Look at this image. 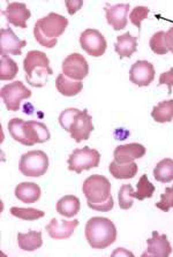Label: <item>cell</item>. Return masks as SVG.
Instances as JSON below:
<instances>
[{"label":"cell","instance_id":"f35d334b","mask_svg":"<svg viewBox=\"0 0 173 257\" xmlns=\"http://www.w3.org/2000/svg\"><path fill=\"white\" fill-rule=\"evenodd\" d=\"M111 256H131L133 257L134 255H133V252L128 251L127 249H124V248H117L115 251L112 252Z\"/></svg>","mask_w":173,"mask_h":257},{"label":"cell","instance_id":"7c38bea8","mask_svg":"<svg viewBox=\"0 0 173 257\" xmlns=\"http://www.w3.org/2000/svg\"><path fill=\"white\" fill-rule=\"evenodd\" d=\"M27 45L26 41L20 40L11 28H3L0 30V53L2 57H9V54L13 56H21L22 49Z\"/></svg>","mask_w":173,"mask_h":257},{"label":"cell","instance_id":"277c9868","mask_svg":"<svg viewBox=\"0 0 173 257\" xmlns=\"http://www.w3.org/2000/svg\"><path fill=\"white\" fill-rule=\"evenodd\" d=\"M23 69L26 72V80L31 87L42 88L46 84L48 76L52 75L53 71L50 67V60L44 52L29 51L23 60Z\"/></svg>","mask_w":173,"mask_h":257},{"label":"cell","instance_id":"f546056e","mask_svg":"<svg viewBox=\"0 0 173 257\" xmlns=\"http://www.w3.org/2000/svg\"><path fill=\"white\" fill-rule=\"evenodd\" d=\"M149 46H150L151 51L159 54V56H164L168 52L166 48V44H165V33L164 31H157L154 34L149 41Z\"/></svg>","mask_w":173,"mask_h":257},{"label":"cell","instance_id":"ffe728a7","mask_svg":"<svg viewBox=\"0 0 173 257\" xmlns=\"http://www.w3.org/2000/svg\"><path fill=\"white\" fill-rule=\"evenodd\" d=\"M115 51L120 57V59L131 58L137 51V37L132 36L128 31L118 36L115 44Z\"/></svg>","mask_w":173,"mask_h":257},{"label":"cell","instance_id":"484cf974","mask_svg":"<svg viewBox=\"0 0 173 257\" xmlns=\"http://www.w3.org/2000/svg\"><path fill=\"white\" fill-rule=\"evenodd\" d=\"M154 178L162 184H168L173 181V159L164 158L157 163L154 169Z\"/></svg>","mask_w":173,"mask_h":257},{"label":"cell","instance_id":"d4e9b609","mask_svg":"<svg viewBox=\"0 0 173 257\" xmlns=\"http://www.w3.org/2000/svg\"><path fill=\"white\" fill-rule=\"evenodd\" d=\"M151 116L158 123L171 122L173 120V99H167L157 104L152 108Z\"/></svg>","mask_w":173,"mask_h":257},{"label":"cell","instance_id":"3957f363","mask_svg":"<svg viewBox=\"0 0 173 257\" xmlns=\"http://www.w3.org/2000/svg\"><path fill=\"white\" fill-rule=\"evenodd\" d=\"M85 239L93 249H105L117 240V228L113 221L105 217H93L86 221Z\"/></svg>","mask_w":173,"mask_h":257},{"label":"cell","instance_id":"d590c367","mask_svg":"<svg viewBox=\"0 0 173 257\" xmlns=\"http://www.w3.org/2000/svg\"><path fill=\"white\" fill-rule=\"evenodd\" d=\"M113 205H115V202H113L112 196H110V198L106 202H103V203H98V204H94V203H88V206L90 209L95 210V211H100V212H109L113 209Z\"/></svg>","mask_w":173,"mask_h":257},{"label":"cell","instance_id":"e575fe53","mask_svg":"<svg viewBox=\"0 0 173 257\" xmlns=\"http://www.w3.org/2000/svg\"><path fill=\"white\" fill-rule=\"evenodd\" d=\"M166 84L167 85V93L171 95L172 93V88H173V68L168 69L167 72H164L160 74L159 76V81H158V85H163Z\"/></svg>","mask_w":173,"mask_h":257},{"label":"cell","instance_id":"5b68a950","mask_svg":"<svg viewBox=\"0 0 173 257\" xmlns=\"http://www.w3.org/2000/svg\"><path fill=\"white\" fill-rule=\"evenodd\" d=\"M82 192L88 203H103L111 196V182L104 175L93 174L84 180Z\"/></svg>","mask_w":173,"mask_h":257},{"label":"cell","instance_id":"d6a6232c","mask_svg":"<svg viewBox=\"0 0 173 257\" xmlns=\"http://www.w3.org/2000/svg\"><path fill=\"white\" fill-rule=\"evenodd\" d=\"M150 10L145 6H137L134 10L131 12L129 14V20L133 23V25L136 26L137 29H141V23H142L143 20L148 18V14Z\"/></svg>","mask_w":173,"mask_h":257},{"label":"cell","instance_id":"9c48e42d","mask_svg":"<svg viewBox=\"0 0 173 257\" xmlns=\"http://www.w3.org/2000/svg\"><path fill=\"white\" fill-rule=\"evenodd\" d=\"M62 74L74 81H82L89 74V65L85 58L80 53H70L65 58L61 65Z\"/></svg>","mask_w":173,"mask_h":257},{"label":"cell","instance_id":"7402d4cb","mask_svg":"<svg viewBox=\"0 0 173 257\" xmlns=\"http://www.w3.org/2000/svg\"><path fill=\"white\" fill-rule=\"evenodd\" d=\"M18 243L20 249L25 251H35L43 246L42 232L29 231L28 233H18Z\"/></svg>","mask_w":173,"mask_h":257},{"label":"cell","instance_id":"44dd1931","mask_svg":"<svg viewBox=\"0 0 173 257\" xmlns=\"http://www.w3.org/2000/svg\"><path fill=\"white\" fill-rule=\"evenodd\" d=\"M56 88L62 96L74 97L82 91L83 83H82V81H74L68 79L61 72L56 79Z\"/></svg>","mask_w":173,"mask_h":257},{"label":"cell","instance_id":"603a6c76","mask_svg":"<svg viewBox=\"0 0 173 257\" xmlns=\"http://www.w3.org/2000/svg\"><path fill=\"white\" fill-rule=\"evenodd\" d=\"M57 212L66 218H72L80 212V200L74 195H66L57 202Z\"/></svg>","mask_w":173,"mask_h":257},{"label":"cell","instance_id":"30bf717a","mask_svg":"<svg viewBox=\"0 0 173 257\" xmlns=\"http://www.w3.org/2000/svg\"><path fill=\"white\" fill-rule=\"evenodd\" d=\"M81 48L92 57H102L108 48L103 34L96 29H85L80 36Z\"/></svg>","mask_w":173,"mask_h":257},{"label":"cell","instance_id":"1f68e13d","mask_svg":"<svg viewBox=\"0 0 173 257\" xmlns=\"http://www.w3.org/2000/svg\"><path fill=\"white\" fill-rule=\"evenodd\" d=\"M80 113V110L75 107H69L66 108L65 111H62L60 115H59V123L60 126L64 128L66 132H70V128H72V124L75 120V116Z\"/></svg>","mask_w":173,"mask_h":257},{"label":"cell","instance_id":"83f0119b","mask_svg":"<svg viewBox=\"0 0 173 257\" xmlns=\"http://www.w3.org/2000/svg\"><path fill=\"white\" fill-rule=\"evenodd\" d=\"M19 73V66L12 58L2 57L0 60V80L11 81L13 80Z\"/></svg>","mask_w":173,"mask_h":257},{"label":"cell","instance_id":"f1b7e54d","mask_svg":"<svg viewBox=\"0 0 173 257\" xmlns=\"http://www.w3.org/2000/svg\"><path fill=\"white\" fill-rule=\"evenodd\" d=\"M10 212L12 216L19 218V219L22 220H37L39 218L44 217L45 212L42 211V210L34 209V208H18V206H14V208L10 209Z\"/></svg>","mask_w":173,"mask_h":257},{"label":"cell","instance_id":"8992f818","mask_svg":"<svg viewBox=\"0 0 173 257\" xmlns=\"http://www.w3.org/2000/svg\"><path fill=\"white\" fill-rule=\"evenodd\" d=\"M49 169V157L44 151L33 150L23 154L19 162V170L23 175L31 178H39L46 173Z\"/></svg>","mask_w":173,"mask_h":257},{"label":"cell","instance_id":"ba28073f","mask_svg":"<svg viewBox=\"0 0 173 257\" xmlns=\"http://www.w3.org/2000/svg\"><path fill=\"white\" fill-rule=\"evenodd\" d=\"M0 96L7 110L17 112L20 110L21 100L30 98L31 91L21 81H14V82L4 85L0 91Z\"/></svg>","mask_w":173,"mask_h":257},{"label":"cell","instance_id":"ac0fdd59","mask_svg":"<svg viewBox=\"0 0 173 257\" xmlns=\"http://www.w3.org/2000/svg\"><path fill=\"white\" fill-rule=\"evenodd\" d=\"M129 4H118L105 9L106 21L115 30H123L127 27V14L129 12Z\"/></svg>","mask_w":173,"mask_h":257},{"label":"cell","instance_id":"6da1fadb","mask_svg":"<svg viewBox=\"0 0 173 257\" xmlns=\"http://www.w3.org/2000/svg\"><path fill=\"white\" fill-rule=\"evenodd\" d=\"M9 132L14 141L27 147H33L38 143H45L51 139V134L45 123L13 118L9 122Z\"/></svg>","mask_w":173,"mask_h":257},{"label":"cell","instance_id":"4316f807","mask_svg":"<svg viewBox=\"0 0 173 257\" xmlns=\"http://www.w3.org/2000/svg\"><path fill=\"white\" fill-rule=\"evenodd\" d=\"M154 193H155V186L149 181L147 175L143 174L142 177L140 178L139 182H137L136 192H133L132 196L139 201H143L145 198L152 197Z\"/></svg>","mask_w":173,"mask_h":257},{"label":"cell","instance_id":"e0dca14e","mask_svg":"<svg viewBox=\"0 0 173 257\" xmlns=\"http://www.w3.org/2000/svg\"><path fill=\"white\" fill-rule=\"evenodd\" d=\"M145 148L140 143H128L123 144L116 148L115 153H113V158L117 163L120 164H126V163H132L135 159H140L144 157Z\"/></svg>","mask_w":173,"mask_h":257},{"label":"cell","instance_id":"9a60e30c","mask_svg":"<svg viewBox=\"0 0 173 257\" xmlns=\"http://www.w3.org/2000/svg\"><path fill=\"white\" fill-rule=\"evenodd\" d=\"M147 244L148 249L143 252L142 257H167L172 252V246L167 240V236L165 234L160 235L157 231L152 232V236L147 240Z\"/></svg>","mask_w":173,"mask_h":257},{"label":"cell","instance_id":"cb8c5ba5","mask_svg":"<svg viewBox=\"0 0 173 257\" xmlns=\"http://www.w3.org/2000/svg\"><path fill=\"white\" fill-rule=\"evenodd\" d=\"M109 171L115 179L119 180H127V179H133L139 172V167L136 163H126V164H120L113 161L109 166Z\"/></svg>","mask_w":173,"mask_h":257},{"label":"cell","instance_id":"8fae6325","mask_svg":"<svg viewBox=\"0 0 173 257\" xmlns=\"http://www.w3.org/2000/svg\"><path fill=\"white\" fill-rule=\"evenodd\" d=\"M129 80L137 87H148L155 80V67L147 60H137L129 69Z\"/></svg>","mask_w":173,"mask_h":257},{"label":"cell","instance_id":"5bb4252c","mask_svg":"<svg viewBox=\"0 0 173 257\" xmlns=\"http://www.w3.org/2000/svg\"><path fill=\"white\" fill-rule=\"evenodd\" d=\"M2 14L6 18L10 25H13L21 29L27 28V21L31 17L30 11L23 3H9L7 9L2 11Z\"/></svg>","mask_w":173,"mask_h":257},{"label":"cell","instance_id":"8d00e7d4","mask_svg":"<svg viewBox=\"0 0 173 257\" xmlns=\"http://www.w3.org/2000/svg\"><path fill=\"white\" fill-rule=\"evenodd\" d=\"M66 9L69 15H74L77 11L81 10V7L83 6V2L82 0H66L65 2Z\"/></svg>","mask_w":173,"mask_h":257},{"label":"cell","instance_id":"7a4b0ae2","mask_svg":"<svg viewBox=\"0 0 173 257\" xmlns=\"http://www.w3.org/2000/svg\"><path fill=\"white\" fill-rule=\"evenodd\" d=\"M68 26V20L57 13H50L46 17L39 19L34 28L35 40L38 44L52 49L57 45L58 37L65 33Z\"/></svg>","mask_w":173,"mask_h":257},{"label":"cell","instance_id":"4dcf8cb0","mask_svg":"<svg viewBox=\"0 0 173 257\" xmlns=\"http://www.w3.org/2000/svg\"><path fill=\"white\" fill-rule=\"evenodd\" d=\"M133 190L132 185H123L120 187L119 193H118V201H119V206L123 210H128L133 206V200L134 197L132 196Z\"/></svg>","mask_w":173,"mask_h":257},{"label":"cell","instance_id":"74e56055","mask_svg":"<svg viewBox=\"0 0 173 257\" xmlns=\"http://www.w3.org/2000/svg\"><path fill=\"white\" fill-rule=\"evenodd\" d=\"M165 44L168 51L173 53V26L165 33Z\"/></svg>","mask_w":173,"mask_h":257},{"label":"cell","instance_id":"4fadbf2b","mask_svg":"<svg viewBox=\"0 0 173 257\" xmlns=\"http://www.w3.org/2000/svg\"><path fill=\"white\" fill-rule=\"evenodd\" d=\"M94 131L93 118L89 115L88 110L80 111L75 116V120L70 128V138H72L76 143H81L82 141H86L90 138V134Z\"/></svg>","mask_w":173,"mask_h":257},{"label":"cell","instance_id":"52a82bcc","mask_svg":"<svg viewBox=\"0 0 173 257\" xmlns=\"http://www.w3.org/2000/svg\"><path fill=\"white\" fill-rule=\"evenodd\" d=\"M101 154L96 149L84 147L82 149H75L68 158V170L77 174L83 171L95 169L100 165Z\"/></svg>","mask_w":173,"mask_h":257},{"label":"cell","instance_id":"836d02e7","mask_svg":"<svg viewBox=\"0 0 173 257\" xmlns=\"http://www.w3.org/2000/svg\"><path fill=\"white\" fill-rule=\"evenodd\" d=\"M156 206L163 212H168L173 208V186L165 188V192L160 195V201L156 203Z\"/></svg>","mask_w":173,"mask_h":257},{"label":"cell","instance_id":"d6986e66","mask_svg":"<svg viewBox=\"0 0 173 257\" xmlns=\"http://www.w3.org/2000/svg\"><path fill=\"white\" fill-rule=\"evenodd\" d=\"M42 190L35 182H21L15 188V196L23 203L33 204L41 198Z\"/></svg>","mask_w":173,"mask_h":257},{"label":"cell","instance_id":"2e32d148","mask_svg":"<svg viewBox=\"0 0 173 257\" xmlns=\"http://www.w3.org/2000/svg\"><path fill=\"white\" fill-rule=\"evenodd\" d=\"M77 225V219L59 221L56 218H52L50 223L46 225L45 231L54 240H66L73 235Z\"/></svg>","mask_w":173,"mask_h":257}]
</instances>
